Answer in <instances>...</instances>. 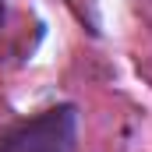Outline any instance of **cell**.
Here are the masks:
<instances>
[{
  "instance_id": "cell-1",
  "label": "cell",
  "mask_w": 152,
  "mask_h": 152,
  "mask_svg": "<svg viewBox=\"0 0 152 152\" xmlns=\"http://www.w3.org/2000/svg\"><path fill=\"white\" fill-rule=\"evenodd\" d=\"M78 106L57 103L0 131V152H78Z\"/></svg>"
},
{
  "instance_id": "cell-2",
  "label": "cell",
  "mask_w": 152,
  "mask_h": 152,
  "mask_svg": "<svg viewBox=\"0 0 152 152\" xmlns=\"http://www.w3.org/2000/svg\"><path fill=\"white\" fill-rule=\"evenodd\" d=\"M4 21H7V4L0 0V28H4Z\"/></svg>"
}]
</instances>
